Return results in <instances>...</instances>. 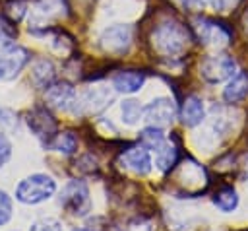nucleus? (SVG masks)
<instances>
[{
	"instance_id": "obj_10",
	"label": "nucleus",
	"mask_w": 248,
	"mask_h": 231,
	"mask_svg": "<svg viewBox=\"0 0 248 231\" xmlns=\"http://www.w3.org/2000/svg\"><path fill=\"white\" fill-rule=\"evenodd\" d=\"M143 115H145V120L151 124V126H165V124H170L174 120V115H176V107H174V101L169 99V97H157L153 99L145 109H143Z\"/></svg>"
},
{
	"instance_id": "obj_24",
	"label": "nucleus",
	"mask_w": 248,
	"mask_h": 231,
	"mask_svg": "<svg viewBox=\"0 0 248 231\" xmlns=\"http://www.w3.org/2000/svg\"><path fill=\"white\" fill-rule=\"evenodd\" d=\"M12 212H14L12 198L8 196L6 190H0V225H6L12 219Z\"/></svg>"
},
{
	"instance_id": "obj_7",
	"label": "nucleus",
	"mask_w": 248,
	"mask_h": 231,
	"mask_svg": "<svg viewBox=\"0 0 248 231\" xmlns=\"http://www.w3.org/2000/svg\"><path fill=\"white\" fill-rule=\"evenodd\" d=\"M194 31H196V37L200 39V43H203L207 47H217V49L229 45V41L232 37L231 29L225 23L209 19V17H198L194 21Z\"/></svg>"
},
{
	"instance_id": "obj_18",
	"label": "nucleus",
	"mask_w": 248,
	"mask_h": 231,
	"mask_svg": "<svg viewBox=\"0 0 248 231\" xmlns=\"http://www.w3.org/2000/svg\"><path fill=\"white\" fill-rule=\"evenodd\" d=\"M176 161H178V149H176L174 144L163 142V144L155 149V163H157V167H159L163 173L170 171V169L176 165Z\"/></svg>"
},
{
	"instance_id": "obj_15",
	"label": "nucleus",
	"mask_w": 248,
	"mask_h": 231,
	"mask_svg": "<svg viewBox=\"0 0 248 231\" xmlns=\"http://www.w3.org/2000/svg\"><path fill=\"white\" fill-rule=\"evenodd\" d=\"M205 116V107L202 97L198 95H190L184 99L182 103V111H180V118L184 126H198Z\"/></svg>"
},
{
	"instance_id": "obj_3",
	"label": "nucleus",
	"mask_w": 248,
	"mask_h": 231,
	"mask_svg": "<svg viewBox=\"0 0 248 231\" xmlns=\"http://www.w3.org/2000/svg\"><path fill=\"white\" fill-rule=\"evenodd\" d=\"M54 192H56L54 179L45 173H35L17 184L16 198L23 204H39L43 200H48Z\"/></svg>"
},
{
	"instance_id": "obj_13",
	"label": "nucleus",
	"mask_w": 248,
	"mask_h": 231,
	"mask_svg": "<svg viewBox=\"0 0 248 231\" xmlns=\"http://www.w3.org/2000/svg\"><path fill=\"white\" fill-rule=\"evenodd\" d=\"M145 83V74L140 70H122L112 76V87L118 93H136Z\"/></svg>"
},
{
	"instance_id": "obj_19",
	"label": "nucleus",
	"mask_w": 248,
	"mask_h": 231,
	"mask_svg": "<svg viewBox=\"0 0 248 231\" xmlns=\"http://www.w3.org/2000/svg\"><path fill=\"white\" fill-rule=\"evenodd\" d=\"M213 204L221 210V212H232L238 206V194L234 188H221L219 192H215L213 196Z\"/></svg>"
},
{
	"instance_id": "obj_30",
	"label": "nucleus",
	"mask_w": 248,
	"mask_h": 231,
	"mask_svg": "<svg viewBox=\"0 0 248 231\" xmlns=\"http://www.w3.org/2000/svg\"><path fill=\"white\" fill-rule=\"evenodd\" d=\"M182 4V8L192 10V12H200L203 10V0H178Z\"/></svg>"
},
{
	"instance_id": "obj_21",
	"label": "nucleus",
	"mask_w": 248,
	"mask_h": 231,
	"mask_svg": "<svg viewBox=\"0 0 248 231\" xmlns=\"http://www.w3.org/2000/svg\"><path fill=\"white\" fill-rule=\"evenodd\" d=\"M120 111H122V120H124L126 124H136V122L141 118V115H143V107H141L140 101H136V99H126V101H122Z\"/></svg>"
},
{
	"instance_id": "obj_12",
	"label": "nucleus",
	"mask_w": 248,
	"mask_h": 231,
	"mask_svg": "<svg viewBox=\"0 0 248 231\" xmlns=\"http://www.w3.org/2000/svg\"><path fill=\"white\" fill-rule=\"evenodd\" d=\"M118 163L124 169H128V171H132L136 175H141V177L151 171V155H149L147 148H143V146H136V148L124 149L120 153V157H118Z\"/></svg>"
},
{
	"instance_id": "obj_9",
	"label": "nucleus",
	"mask_w": 248,
	"mask_h": 231,
	"mask_svg": "<svg viewBox=\"0 0 248 231\" xmlns=\"http://www.w3.org/2000/svg\"><path fill=\"white\" fill-rule=\"evenodd\" d=\"M25 122L29 126V130L39 140H43L45 144L54 140V136H56V120L45 107H35L33 111H29Z\"/></svg>"
},
{
	"instance_id": "obj_23",
	"label": "nucleus",
	"mask_w": 248,
	"mask_h": 231,
	"mask_svg": "<svg viewBox=\"0 0 248 231\" xmlns=\"http://www.w3.org/2000/svg\"><path fill=\"white\" fill-rule=\"evenodd\" d=\"M25 12H27V2H25V0H4L2 14H4L10 21L17 23V21L25 16Z\"/></svg>"
},
{
	"instance_id": "obj_16",
	"label": "nucleus",
	"mask_w": 248,
	"mask_h": 231,
	"mask_svg": "<svg viewBox=\"0 0 248 231\" xmlns=\"http://www.w3.org/2000/svg\"><path fill=\"white\" fill-rule=\"evenodd\" d=\"M246 95H248V72H236L223 89V99L232 105V103H240Z\"/></svg>"
},
{
	"instance_id": "obj_8",
	"label": "nucleus",
	"mask_w": 248,
	"mask_h": 231,
	"mask_svg": "<svg viewBox=\"0 0 248 231\" xmlns=\"http://www.w3.org/2000/svg\"><path fill=\"white\" fill-rule=\"evenodd\" d=\"M99 45L108 54H124L132 45V27L128 23H114L103 29Z\"/></svg>"
},
{
	"instance_id": "obj_31",
	"label": "nucleus",
	"mask_w": 248,
	"mask_h": 231,
	"mask_svg": "<svg viewBox=\"0 0 248 231\" xmlns=\"http://www.w3.org/2000/svg\"><path fill=\"white\" fill-rule=\"evenodd\" d=\"M242 23H244V31L248 33V10H246L244 16H242Z\"/></svg>"
},
{
	"instance_id": "obj_5",
	"label": "nucleus",
	"mask_w": 248,
	"mask_h": 231,
	"mask_svg": "<svg viewBox=\"0 0 248 231\" xmlns=\"http://www.w3.org/2000/svg\"><path fill=\"white\" fill-rule=\"evenodd\" d=\"M60 206L72 215H85L91 208L87 184L83 181H70L60 192Z\"/></svg>"
},
{
	"instance_id": "obj_28",
	"label": "nucleus",
	"mask_w": 248,
	"mask_h": 231,
	"mask_svg": "<svg viewBox=\"0 0 248 231\" xmlns=\"http://www.w3.org/2000/svg\"><path fill=\"white\" fill-rule=\"evenodd\" d=\"M10 155H12V144L6 138V134L0 132V167L10 159Z\"/></svg>"
},
{
	"instance_id": "obj_22",
	"label": "nucleus",
	"mask_w": 248,
	"mask_h": 231,
	"mask_svg": "<svg viewBox=\"0 0 248 231\" xmlns=\"http://www.w3.org/2000/svg\"><path fill=\"white\" fill-rule=\"evenodd\" d=\"M140 140H141V146L147 148V149H157L163 142H165V136H163V130L159 126H147L141 130L140 134Z\"/></svg>"
},
{
	"instance_id": "obj_4",
	"label": "nucleus",
	"mask_w": 248,
	"mask_h": 231,
	"mask_svg": "<svg viewBox=\"0 0 248 231\" xmlns=\"http://www.w3.org/2000/svg\"><path fill=\"white\" fill-rule=\"evenodd\" d=\"M236 74V62L229 54H207L200 62V76L209 83H221Z\"/></svg>"
},
{
	"instance_id": "obj_20",
	"label": "nucleus",
	"mask_w": 248,
	"mask_h": 231,
	"mask_svg": "<svg viewBox=\"0 0 248 231\" xmlns=\"http://www.w3.org/2000/svg\"><path fill=\"white\" fill-rule=\"evenodd\" d=\"M52 148L62 151L64 155H72L76 149H78V136L74 132H62V134H56L54 140H52Z\"/></svg>"
},
{
	"instance_id": "obj_1",
	"label": "nucleus",
	"mask_w": 248,
	"mask_h": 231,
	"mask_svg": "<svg viewBox=\"0 0 248 231\" xmlns=\"http://www.w3.org/2000/svg\"><path fill=\"white\" fill-rule=\"evenodd\" d=\"M190 41H192L190 29L186 25H182L180 21H174V19L161 21L153 29V33H151V45H153V49L161 56H167V58L180 56L188 49V43Z\"/></svg>"
},
{
	"instance_id": "obj_25",
	"label": "nucleus",
	"mask_w": 248,
	"mask_h": 231,
	"mask_svg": "<svg viewBox=\"0 0 248 231\" xmlns=\"http://www.w3.org/2000/svg\"><path fill=\"white\" fill-rule=\"evenodd\" d=\"M0 126L4 130H17V116L12 109H6V107L0 109Z\"/></svg>"
},
{
	"instance_id": "obj_29",
	"label": "nucleus",
	"mask_w": 248,
	"mask_h": 231,
	"mask_svg": "<svg viewBox=\"0 0 248 231\" xmlns=\"http://www.w3.org/2000/svg\"><path fill=\"white\" fill-rule=\"evenodd\" d=\"M236 2L238 0H213V8L217 12H229V10H232L236 6Z\"/></svg>"
},
{
	"instance_id": "obj_32",
	"label": "nucleus",
	"mask_w": 248,
	"mask_h": 231,
	"mask_svg": "<svg viewBox=\"0 0 248 231\" xmlns=\"http://www.w3.org/2000/svg\"><path fill=\"white\" fill-rule=\"evenodd\" d=\"M74 231H85V229H74Z\"/></svg>"
},
{
	"instance_id": "obj_6",
	"label": "nucleus",
	"mask_w": 248,
	"mask_h": 231,
	"mask_svg": "<svg viewBox=\"0 0 248 231\" xmlns=\"http://www.w3.org/2000/svg\"><path fill=\"white\" fill-rule=\"evenodd\" d=\"M29 62V50L16 45V43H4L0 50V82L14 80L23 66Z\"/></svg>"
},
{
	"instance_id": "obj_2",
	"label": "nucleus",
	"mask_w": 248,
	"mask_h": 231,
	"mask_svg": "<svg viewBox=\"0 0 248 231\" xmlns=\"http://www.w3.org/2000/svg\"><path fill=\"white\" fill-rule=\"evenodd\" d=\"M170 171H172V179H174L172 182L186 196H194L207 186V173L194 159H184L182 163H176Z\"/></svg>"
},
{
	"instance_id": "obj_26",
	"label": "nucleus",
	"mask_w": 248,
	"mask_h": 231,
	"mask_svg": "<svg viewBox=\"0 0 248 231\" xmlns=\"http://www.w3.org/2000/svg\"><path fill=\"white\" fill-rule=\"evenodd\" d=\"M16 35H17V27H16V23L10 21V19L0 12V39L10 41V39H14Z\"/></svg>"
},
{
	"instance_id": "obj_27",
	"label": "nucleus",
	"mask_w": 248,
	"mask_h": 231,
	"mask_svg": "<svg viewBox=\"0 0 248 231\" xmlns=\"http://www.w3.org/2000/svg\"><path fill=\"white\" fill-rule=\"evenodd\" d=\"M29 231H62V225L56 219H41V221H35L29 227Z\"/></svg>"
},
{
	"instance_id": "obj_14",
	"label": "nucleus",
	"mask_w": 248,
	"mask_h": 231,
	"mask_svg": "<svg viewBox=\"0 0 248 231\" xmlns=\"http://www.w3.org/2000/svg\"><path fill=\"white\" fill-rule=\"evenodd\" d=\"M110 101H112V91L107 87H93L81 93L79 97H76V103H79L83 109L93 111V113L105 109L107 105H110Z\"/></svg>"
},
{
	"instance_id": "obj_11",
	"label": "nucleus",
	"mask_w": 248,
	"mask_h": 231,
	"mask_svg": "<svg viewBox=\"0 0 248 231\" xmlns=\"http://www.w3.org/2000/svg\"><path fill=\"white\" fill-rule=\"evenodd\" d=\"M76 89L66 82H52L45 89V101L48 107L58 111H68L76 105Z\"/></svg>"
},
{
	"instance_id": "obj_17",
	"label": "nucleus",
	"mask_w": 248,
	"mask_h": 231,
	"mask_svg": "<svg viewBox=\"0 0 248 231\" xmlns=\"http://www.w3.org/2000/svg\"><path fill=\"white\" fill-rule=\"evenodd\" d=\"M54 80V66L46 58H39L31 66V82L37 89H46Z\"/></svg>"
}]
</instances>
